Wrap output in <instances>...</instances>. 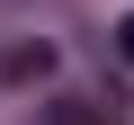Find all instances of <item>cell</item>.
I'll return each instance as SVG.
<instances>
[{"instance_id":"cell-1","label":"cell","mask_w":134,"mask_h":125,"mask_svg":"<svg viewBox=\"0 0 134 125\" xmlns=\"http://www.w3.org/2000/svg\"><path fill=\"white\" fill-rule=\"evenodd\" d=\"M116 54H125V62H134V9H125V18H116Z\"/></svg>"}]
</instances>
